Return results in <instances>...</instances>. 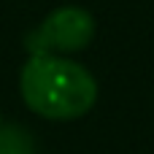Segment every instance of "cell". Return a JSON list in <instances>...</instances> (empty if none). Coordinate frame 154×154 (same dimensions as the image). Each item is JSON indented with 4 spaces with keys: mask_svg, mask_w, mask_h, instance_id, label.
I'll return each mask as SVG.
<instances>
[{
    "mask_svg": "<svg viewBox=\"0 0 154 154\" xmlns=\"http://www.w3.org/2000/svg\"><path fill=\"white\" fill-rule=\"evenodd\" d=\"M0 154H35L30 133L19 125H0Z\"/></svg>",
    "mask_w": 154,
    "mask_h": 154,
    "instance_id": "3",
    "label": "cell"
},
{
    "mask_svg": "<svg viewBox=\"0 0 154 154\" xmlns=\"http://www.w3.org/2000/svg\"><path fill=\"white\" fill-rule=\"evenodd\" d=\"M0 125H3V122H0Z\"/></svg>",
    "mask_w": 154,
    "mask_h": 154,
    "instance_id": "4",
    "label": "cell"
},
{
    "mask_svg": "<svg viewBox=\"0 0 154 154\" xmlns=\"http://www.w3.org/2000/svg\"><path fill=\"white\" fill-rule=\"evenodd\" d=\"M19 92L32 114L68 122L89 114L97 100V81L84 65L62 54H32L19 70Z\"/></svg>",
    "mask_w": 154,
    "mask_h": 154,
    "instance_id": "1",
    "label": "cell"
},
{
    "mask_svg": "<svg viewBox=\"0 0 154 154\" xmlns=\"http://www.w3.org/2000/svg\"><path fill=\"white\" fill-rule=\"evenodd\" d=\"M95 38V19L81 5L54 8L27 38L24 46L32 54H70L89 46Z\"/></svg>",
    "mask_w": 154,
    "mask_h": 154,
    "instance_id": "2",
    "label": "cell"
}]
</instances>
